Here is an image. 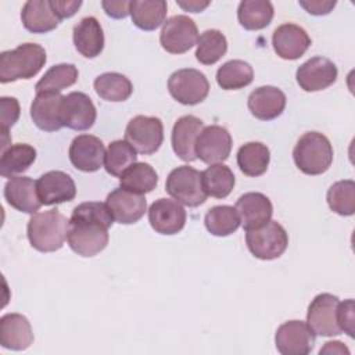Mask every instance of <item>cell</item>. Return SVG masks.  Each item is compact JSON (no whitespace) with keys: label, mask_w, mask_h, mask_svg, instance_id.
Returning <instances> with one entry per match:
<instances>
[{"label":"cell","mask_w":355,"mask_h":355,"mask_svg":"<svg viewBox=\"0 0 355 355\" xmlns=\"http://www.w3.org/2000/svg\"><path fill=\"white\" fill-rule=\"evenodd\" d=\"M114 218L104 202L86 201L76 205L68 222L67 241L80 257H94L108 244Z\"/></svg>","instance_id":"obj_1"},{"label":"cell","mask_w":355,"mask_h":355,"mask_svg":"<svg viewBox=\"0 0 355 355\" xmlns=\"http://www.w3.org/2000/svg\"><path fill=\"white\" fill-rule=\"evenodd\" d=\"M46 51L40 44L22 43L0 54V82L8 83L31 79L44 67Z\"/></svg>","instance_id":"obj_2"},{"label":"cell","mask_w":355,"mask_h":355,"mask_svg":"<svg viewBox=\"0 0 355 355\" xmlns=\"http://www.w3.org/2000/svg\"><path fill=\"white\" fill-rule=\"evenodd\" d=\"M68 222L58 209L36 212L28 222L26 234L31 245L40 252H53L64 245Z\"/></svg>","instance_id":"obj_3"},{"label":"cell","mask_w":355,"mask_h":355,"mask_svg":"<svg viewBox=\"0 0 355 355\" xmlns=\"http://www.w3.org/2000/svg\"><path fill=\"white\" fill-rule=\"evenodd\" d=\"M293 158L301 172L322 175L333 162V147L324 135L306 132L298 139L293 150Z\"/></svg>","instance_id":"obj_4"},{"label":"cell","mask_w":355,"mask_h":355,"mask_svg":"<svg viewBox=\"0 0 355 355\" xmlns=\"http://www.w3.org/2000/svg\"><path fill=\"white\" fill-rule=\"evenodd\" d=\"M245 243L255 258L270 261L283 255L288 245V234L279 222L269 220L261 227L245 230Z\"/></svg>","instance_id":"obj_5"},{"label":"cell","mask_w":355,"mask_h":355,"mask_svg":"<svg viewBox=\"0 0 355 355\" xmlns=\"http://www.w3.org/2000/svg\"><path fill=\"white\" fill-rule=\"evenodd\" d=\"M165 190L173 200L187 207H198L207 200L201 172L189 165H182L171 171L166 178Z\"/></svg>","instance_id":"obj_6"},{"label":"cell","mask_w":355,"mask_h":355,"mask_svg":"<svg viewBox=\"0 0 355 355\" xmlns=\"http://www.w3.org/2000/svg\"><path fill=\"white\" fill-rule=\"evenodd\" d=\"M168 90L178 103L184 105H196L207 98L209 82L201 71L194 68H183L175 71L169 76Z\"/></svg>","instance_id":"obj_7"},{"label":"cell","mask_w":355,"mask_h":355,"mask_svg":"<svg viewBox=\"0 0 355 355\" xmlns=\"http://www.w3.org/2000/svg\"><path fill=\"white\" fill-rule=\"evenodd\" d=\"M125 140L140 154H154L164 141V125L157 116L137 115L128 122Z\"/></svg>","instance_id":"obj_8"},{"label":"cell","mask_w":355,"mask_h":355,"mask_svg":"<svg viewBox=\"0 0 355 355\" xmlns=\"http://www.w3.org/2000/svg\"><path fill=\"white\" fill-rule=\"evenodd\" d=\"M198 40L196 22L187 15H173L166 19L159 33V42L164 50L171 54H183L189 51Z\"/></svg>","instance_id":"obj_9"},{"label":"cell","mask_w":355,"mask_h":355,"mask_svg":"<svg viewBox=\"0 0 355 355\" xmlns=\"http://www.w3.org/2000/svg\"><path fill=\"white\" fill-rule=\"evenodd\" d=\"M338 302V297L329 293L318 294L311 301L306 313V323L315 334L333 337L341 333L337 323Z\"/></svg>","instance_id":"obj_10"},{"label":"cell","mask_w":355,"mask_h":355,"mask_svg":"<svg viewBox=\"0 0 355 355\" xmlns=\"http://www.w3.org/2000/svg\"><path fill=\"white\" fill-rule=\"evenodd\" d=\"M194 151L196 157L208 165L222 164L230 155L232 136L223 126H205L196 140Z\"/></svg>","instance_id":"obj_11"},{"label":"cell","mask_w":355,"mask_h":355,"mask_svg":"<svg viewBox=\"0 0 355 355\" xmlns=\"http://www.w3.org/2000/svg\"><path fill=\"white\" fill-rule=\"evenodd\" d=\"M275 343L283 355H308L315 345V333L302 320H288L277 327Z\"/></svg>","instance_id":"obj_12"},{"label":"cell","mask_w":355,"mask_h":355,"mask_svg":"<svg viewBox=\"0 0 355 355\" xmlns=\"http://www.w3.org/2000/svg\"><path fill=\"white\" fill-rule=\"evenodd\" d=\"M336 64L326 57H312L298 67L295 78L305 92H319L331 86L337 79Z\"/></svg>","instance_id":"obj_13"},{"label":"cell","mask_w":355,"mask_h":355,"mask_svg":"<svg viewBox=\"0 0 355 355\" xmlns=\"http://www.w3.org/2000/svg\"><path fill=\"white\" fill-rule=\"evenodd\" d=\"M97 111L92 98L82 92H71L62 98V125L73 130H87L96 122Z\"/></svg>","instance_id":"obj_14"},{"label":"cell","mask_w":355,"mask_h":355,"mask_svg":"<svg viewBox=\"0 0 355 355\" xmlns=\"http://www.w3.org/2000/svg\"><path fill=\"white\" fill-rule=\"evenodd\" d=\"M187 214L180 202L172 198H158L148 209V222L159 234H176L186 225Z\"/></svg>","instance_id":"obj_15"},{"label":"cell","mask_w":355,"mask_h":355,"mask_svg":"<svg viewBox=\"0 0 355 355\" xmlns=\"http://www.w3.org/2000/svg\"><path fill=\"white\" fill-rule=\"evenodd\" d=\"M105 204L115 222L122 225L136 223L147 211L144 194H137L123 187L112 190L105 200Z\"/></svg>","instance_id":"obj_16"},{"label":"cell","mask_w":355,"mask_h":355,"mask_svg":"<svg viewBox=\"0 0 355 355\" xmlns=\"http://www.w3.org/2000/svg\"><path fill=\"white\" fill-rule=\"evenodd\" d=\"M36 190L43 205L72 201L76 196L73 179L62 171H49L36 180Z\"/></svg>","instance_id":"obj_17"},{"label":"cell","mask_w":355,"mask_h":355,"mask_svg":"<svg viewBox=\"0 0 355 355\" xmlns=\"http://www.w3.org/2000/svg\"><path fill=\"white\" fill-rule=\"evenodd\" d=\"M69 161L82 172H96L104 164L105 148L103 141L93 135H79L69 146Z\"/></svg>","instance_id":"obj_18"},{"label":"cell","mask_w":355,"mask_h":355,"mask_svg":"<svg viewBox=\"0 0 355 355\" xmlns=\"http://www.w3.org/2000/svg\"><path fill=\"white\" fill-rule=\"evenodd\" d=\"M276 54L283 60H297L305 54L311 46V37L300 25L287 22L277 26L272 36Z\"/></svg>","instance_id":"obj_19"},{"label":"cell","mask_w":355,"mask_h":355,"mask_svg":"<svg viewBox=\"0 0 355 355\" xmlns=\"http://www.w3.org/2000/svg\"><path fill=\"white\" fill-rule=\"evenodd\" d=\"M62 98L61 93H36L31 104V118L40 130L55 132L64 126L61 121Z\"/></svg>","instance_id":"obj_20"},{"label":"cell","mask_w":355,"mask_h":355,"mask_svg":"<svg viewBox=\"0 0 355 355\" xmlns=\"http://www.w3.org/2000/svg\"><path fill=\"white\" fill-rule=\"evenodd\" d=\"M236 211L240 218V223L244 230L257 229L268 223L273 214L270 200L258 191H250L243 194L236 202Z\"/></svg>","instance_id":"obj_21"},{"label":"cell","mask_w":355,"mask_h":355,"mask_svg":"<svg viewBox=\"0 0 355 355\" xmlns=\"http://www.w3.org/2000/svg\"><path fill=\"white\" fill-rule=\"evenodd\" d=\"M204 129V123L200 118L194 115H184L180 116L172 129V148L175 154L186 161V162H193L196 157V140L201 130Z\"/></svg>","instance_id":"obj_22"},{"label":"cell","mask_w":355,"mask_h":355,"mask_svg":"<svg viewBox=\"0 0 355 355\" xmlns=\"http://www.w3.org/2000/svg\"><path fill=\"white\" fill-rule=\"evenodd\" d=\"M4 198L17 211L36 214L43 205L39 200L36 182L28 176H14L4 186Z\"/></svg>","instance_id":"obj_23"},{"label":"cell","mask_w":355,"mask_h":355,"mask_svg":"<svg viewBox=\"0 0 355 355\" xmlns=\"http://www.w3.org/2000/svg\"><path fill=\"white\" fill-rule=\"evenodd\" d=\"M33 343V331L26 316L6 313L0 318V344L3 348L24 351Z\"/></svg>","instance_id":"obj_24"},{"label":"cell","mask_w":355,"mask_h":355,"mask_svg":"<svg viewBox=\"0 0 355 355\" xmlns=\"http://www.w3.org/2000/svg\"><path fill=\"white\" fill-rule=\"evenodd\" d=\"M247 105L257 119L272 121L284 111L286 94L276 86H261L251 92Z\"/></svg>","instance_id":"obj_25"},{"label":"cell","mask_w":355,"mask_h":355,"mask_svg":"<svg viewBox=\"0 0 355 355\" xmlns=\"http://www.w3.org/2000/svg\"><path fill=\"white\" fill-rule=\"evenodd\" d=\"M72 37L76 50L86 58L100 55L104 49V32L98 19L94 17L82 18L73 26Z\"/></svg>","instance_id":"obj_26"},{"label":"cell","mask_w":355,"mask_h":355,"mask_svg":"<svg viewBox=\"0 0 355 355\" xmlns=\"http://www.w3.org/2000/svg\"><path fill=\"white\" fill-rule=\"evenodd\" d=\"M21 21L26 31L46 33L55 29L61 19L55 15L49 0H28L22 6Z\"/></svg>","instance_id":"obj_27"},{"label":"cell","mask_w":355,"mask_h":355,"mask_svg":"<svg viewBox=\"0 0 355 355\" xmlns=\"http://www.w3.org/2000/svg\"><path fill=\"white\" fill-rule=\"evenodd\" d=\"M166 1L164 0H133L129 6V14L133 24L143 31H154L165 22Z\"/></svg>","instance_id":"obj_28"},{"label":"cell","mask_w":355,"mask_h":355,"mask_svg":"<svg viewBox=\"0 0 355 355\" xmlns=\"http://www.w3.org/2000/svg\"><path fill=\"white\" fill-rule=\"evenodd\" d=\"M270 161L269 148L261 141H248L237 151V165L247 176H261L266 172Z\"/></svg>","instance_id":"obj_29"},{"label":"cell","mask_w":355,"mask_h":355,"mask_svg":"<svg viewBox=\"0 0 355 355\" xmlns=\"http://www.w3.org/2000/svg\"><path fill=\"white\" fill-rule=\"evenodd\" d=\"M36 159V150L25 143H17L1 151L0 175L14 178L29 169Z\"/></svg>","instance_id":"obj_30"},{"label":"cell","mask_w":355,"mask_h":355,"mask_svg":"<svg viewBox=\"0 0 355 355\" xmlns=\"http://www.w3.org/2000/svg\"><path fill=\"white\" fill-rule=\"evenodd\" d=\"M273 6L268 0H243L237 8L240 25L248 31L266 28L273 18Z\"/></svg>","instance_id":"obj_31"},{"label":"cell","mask_w":355,"mask_h":355,"mask_svg":"<svg viewBox=\"0 0 355 355\" xmlns=\"http://www.w3.org/2000/svg\"><path fill=\"white\" fill-rule=\"evenodd\" d=\"M202 187L207 196L215 198L227 197L234 187V173L225 164H212L201 172Z\"/></svg>","instance_id":"obj_32"},{"label":"cell","mask_w":355,"mask_h":355,"mask_svg":"<svg viewBox=\"0 0 355 355\" xmlns=\"http://www.w3.org/2000/svg\"><path fill=\"white\" fill-rule=\"evenodd\" d=\"M94 90L98 97L107 101H125L133 92L132 82L122 73L105 72L94 79Z\"/></svg>","instance_id":"obj_33"},{"label":"cell","mask_w":355,"mask_h":355,"mask_svg":"<svg viewBox=\"0 0 355 355\" xmlns=\"http://www.w3.org/2000/svg\"><path fill=\"white\" fill-rule=\"evenodd\" d=\"M121 187L137 194H146L155 189L158 175L150 164L135 162L119 178Z\"/></svg>","instance_id":"obj_34"},{"label":"cell","mask_w":355,"mask_h":355,"mask_svg":"<svg viewBox=\"0 0 355 355\" xmlns=\"http://www.w3.org/2000/svg\"><path fill=\"white\" fill-rule=\"evenodd\" d=\"M254 79L252 67L243 60H230L216 71V82L223 90H239Z\"/></svg>","instance_id":"obj_35"},{"label":"cell","mask_w":355,"mask_h":355,"mask_svg":"<svg viewBox=\"0 0 355 355\" xmlns=\"http://www.w3.org/2000/svg\"><path fill=\"white\" fill-rule=\"evenodd\" d=\"M204 223L207 230L218 237L234 233L240 226V218L232 205H215L205 214Z\"/></svg>","instance_id":"obj_36"},{"label":"cell","mask_w":355,"mask_h":355,"mask_svg":"<svg viewBox=\"0 0 355 355\" xmlns=\"http://www.w3.org/2000/svg\"><path fill=\"white\" fill-rule=\"evenodd\" d=\"M227 51V40L218 29H208L198 36L196 58L204 65L218 62Z\"/></svg>","instance_id":"obj_37"},{"label":"cell","mask_w":355,"mask_h":355,"mask_svg":"<svg viewBox=\"0 0 355 355\" xmlns=\"http://www.w3.org/2000/svg\"><path fill=\"white\" fill-rule=\"evenodd\" d=\"M78 68L73 64L53 65L36 83V93H60L62 89L72 86L78 80Z\"/></svg>","instance_id":"obj_38"},{"label":"cell","mask_w":355,"mask_h":355,"mask_svg":"<svg viewBox=\"0 0 355 355\" xmlns=\"http://www.w3.org/2000/svg\"><path fill=\"white\" fill-rule=\"evenodd\" d=\"M137 151L126 140H115L110 143L105 157L104 168L112 176H119L136 162Z\"/></svg>","instance_id":"obj_39"},{"label":"cell","mask_w":355,"mask_h":355,"mask_svg":"<svg viewBox=\"0 0 355 355\" xmlns=\"http://www.w3.org/2000/svg\"><path fill=\"white\" fill-rule=\"evenodd\" d=\"M327 204L331 211L341 216H351L355 212V182L351 179L338 180L327 190Z\"/></svg>","instance_id":"obj_40"},{"label":"cell","mask_w":355,"mask_h":355,"mask_svg":"<svg viewBox=\"0 0 355 355\" xmlns=\"http://www.w3.org/2000/svg\"><path fill=\"white\" fill-rule=\"evenodd\" d=\"M0 122L1 135H8V129L19 118V103L15 97H1L0 98Z\"/></svg>","instance_id":"obj_41"},{"label":"cell","mask_w":355,"mask_h":355,"mask_svg":"<svg viewBox=\"0 0 355 355\" xmlns=\"http://www.w3.org/2000/svg\"><path fill=\"white\" fill-rule=\"evenodd\" d=\"M337 323L341 331L347 333L349 337H354L355 326V302L348 298L344 302H338L337 306Z\"/></svg>","instance_id":"obj_42"},{"label":"cell","mask_w":355,"mask_h":355,"mask_svg":"<svg viewBox=\"0 0 355 355\" xmlns=\"http://www.w3.org/2000/svg\"><path fill=\"white\" fill-rule=\"evenodd\" d=\"M51 7L60 19L71 18L82 6L80 0H51Z\"/></svg>","instance_id":"obj_43"},{"label":"cell","mask_w":355,"mask_h":355,"mask_svg":"<svg viewBox=\"0 0 355 355\" xmlns=\"http://www.w3.org/2000/svg\"><path fill=\"white\" fill-rule=\"evenodd\" d=\"M298 3L312 15H326L336 6L334 0H300Z\"/></svg>","instance_id":"obj_44"},{"label":"cell","mask_w":355,"mask_h":355,"mask_svg":"<svg viewBox=\"0 0 355 355\" xmlns=\"http://www.w3.org/2000/svg\"><path fill=\"white\" fill-rule=\"evenodd\" d=\"M101 6L105 11V14L111 18H125L129 14V6L130 1L126 0H118V1H101Z\"/></svg>","instance_id":"obj_45"},{"label":"cell","mask_w":355,"mask_h":355,"mask_svg":"<svg viewBox=\"0 0 355 355\" xmlns=\"http://www.w3.org/2000/svg\"><path fill=\"white\" fill-rule=\"evenodd\" d=\"M319 354H349V349L340 341H329L324 344V347L319 351Z\"/></svg>","instance_id":"obj_46"},{"label":"cell","mask_w":355,"mask_h":355,"mask_svg":"<svg viewBox=\"0 0 355 355\" xmlns=\"http://www.w3.org/2000/svg\"><path fill=\"white\" fill-rule=\"evenodd\" d=\"M178 6L184 8L186 11L191 12H200L205 7L209 6V1H197V0H189V1H178Z\"/></svg>","instance_id":"obj_47"}]
</instances>
